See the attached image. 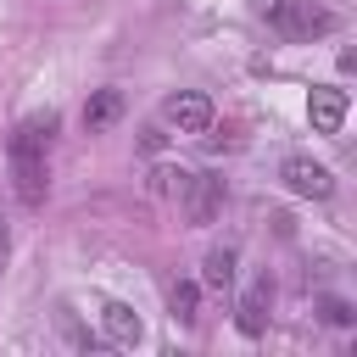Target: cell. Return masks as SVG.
Instances as JSON below:
<instances>
[{
    "label": "cell",
    "mask_w": 357,
    "mask_h": 357,
    "mask_svg": "<svg viewBox=\"0 0 357 357\" xmlns=\"http://www.w3.org/2000/svg\"><path fill=\"white\" fill-rule=\"evenodd\" d=\"M50 134H56V112H28V117L11 128V139H6L11 190H17L22 206H45V190H50V173H45Z\"/></svg>",
    "instance_id": "cell-1"
},
{
    "label": "cell",
    "mask_w": 357,
    "mask_h": 357,
    "mask_svg": "<svg viewBox=\"0 0 357 357\" xmlns=\"http://www.w3.org/2000/svg\"><path fill=\"white\" fill-rule=\"evenodd\" d=\"M257 17H262L279 39H290V45L335 33V11H329V6H318V0H262V6H257Z\"/></svg>",
    "instance_id": "cell-2"
},
{
    "label": "cell",
    "mask_w": 357,
    "mask_h": 357,
    "mask_svg": "<svg viewBox=\"0 0 357 357\" xmlns=\"http://www.w3.org/2000/svg\"><path fill=\"white\" fill-rule=\"evenodd\" d=\"M178 184V201H184V218L195 223V229H206L218 212H223V178L218 173H173Z\"/></svg>",
    "instance_id": "cell-3"
},
{
    "label": "cell",
    "mask_w": 357,
    "mask_h": 357,
    "mask_svg": "<svg viewBox=\"0 0 357 357\" xmlns=\"http://www.w3.org/2000/svg\"><path fill=\"white\" fill-rule=\"evenodd\" d=\"M279 178H284L290 195H307V201H329L335 195V173L324 162H312V156H284L279 162Z\"/></svg>",
    "instance_id": "cell-4"
},
{
    "label": "cell",
    "mask_w": 357,
    "mask_h": 357,
    "mask_svg": "<svg viewBox=\"0 0 357 357\" xmlns=\"http://www.w3.org/2000/svg\"><path fill=\"white\" fill-rule=\"evenodd\" d=\"M268 312H273V279L257 273V279L240 290V301H234V324H240V335L257 340V335L268 329Z\"/></svg>",
    "instance_id": "cell-5"
},
{
    "label": "cell",
    "mask_w": 357,
    "mask_h": 357,
    "mask_svg": "<svg viewBox=\"0 0 357 357\" xmlns=\"http://www.w3.org/2000/svg\"><path fill=\"white\" fill-rule=\"evenodd\" d=\"M162 123H173L178 134H206L212 128V100L201 89H178L162 100Z\"/></svg>",
    "instance_id": "cell-6"
},
{
    "label": "cell",
    "mask_w": 357,
    "mask_h": 357,
    "mask_svg": "<svg viewBox=\"0 0 357 357\" xmlns=\"http://www.w3.org/2000/svg\"><path fill=\"white\" fill-rule=\"evenodd\" d=\"M346 106H351V95L346 89H312L307 95V117H312V134H340V123H346Z\"/></svg>",
    "instance_id": "cell-7"
},
{
    "label": "cell",
    "mask_w": 357,
    "mask_h": 357,
    "mask_svg": "<svg viewBox=\"0 0 357 357\" xmlns=\"http://www.w3.org/2000/svg\"><path fill=\"white\" fill-rule=\"evenodd\" d=\"M100 329H106V340L123 346V351L139 346V335H145V324H139V312H134L128 301H106V307H100Z\"/></svg>",
    "instance_id": "cell-8"
},
{
    "label": "cell",
    "mask_w": 357,
    "mask_h": 357,
    "mask_svg": "<svg viewBox=\"0 0 357 357\" xmlns=\"http://www.w3.org/2000/svg\"><path fill=\"white\" fill-rule=\"evenodd\" d=\"M117 117H123V89H95V95L84 100V128H89V134H106Z\"/></svg>",
    "instance_id": "cell-9"
},
{
    "label": "cell",
    "mask_w": 357,
    "mask_h": 357,
    "mask_svg": "<svg viewBox=\"0 0 357 357\" xmlns=\"http://www.w3.org/2000/svg\"><path fill=\"white\" fill-rule=\"evenodd\" d=\"M234 262H240V251H234V245H212V251H206V273H201V279H206L212 290H229V284H234Z\"/></svg>",
    "instance_id": "cell-10"
},
{
    "label": "cell",
    "mask_w": 357,
    "mask_h": 357,
    "mask_svg": "<svg viewBox=\"0 0 357 357\" xmlns=\"http://www.w3.org/2000/svg\"><path fill=\"white\" fill-rule=\"evenodd\" d=\"M195 296H201V290H195L190 279H178V284H173V296H167V312H173L178 324H195Z\"/></svg>",
    "instance_id": "cell-11"
},
{
    "label": "cell",
    "mask_w": 357,
    "mask_h": 357,
    "mask_svg": "<svg viewBox=\"0 0 357 357\" xmlns=\"http://www.w3.org/2000/svg\"><path fill=\"white\" fill-rule=\"evenodd\" d=\"M56 324H61V335H67V340H73L78 351H95V335H89V329H84V324L73 318V307H61V312H56Z\"/></svg>",
    "instance_id": "cell-12"
},
{
    "label": "cell",
    "mask_w": 357,
    "mask_h": 357,
    "mask_svg": "<svg viewBox=\"0 0 357 357\" xmlns=\"http://www.w3.org/2000/svg\"><path fill=\"white\" fill-rule=\"evenodd\" d=\"M318 312H324V324H335V329H346L357 312H351V301H340V296H324L318 301Z\"/></svg>",
    "instance_id": "cell-13"
},
{
    "label": "cell",
    "mask_w": 357,
    "mask_h": 357,
    "mask_svg": "<svg viewBox=\"0 0 357 357\" xmlns=\"http://www.w3.org/2000/svg\"><path fill=\"white\" fill-rule=\"evenodd\" d=\"M0 262H6V223H0Z\"/></svg>",
    "instance_id": "cell-14"
}]
</instances>
